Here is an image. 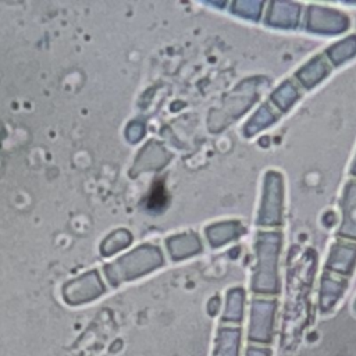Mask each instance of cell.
<instances>
[{
  "instance_id": "5bb4252c",
  "label": "cell",
  "mask_w": 356,
  "mask_h": 356,
  "mask_svg": "<svg viewBox=\"0 0 356 356\" xmlns=\"http://www.w3.org/2000/svg\"><path fill=\"white\" fill-rule=\"evenodd\" d=\"M245 300L246 293L242 288H232L227 293L225 309L221 317V321L225 324L239 325L245 314Z\"/></svg>"
},
{
  "instance_id": "ac0fdd59",
  "label": "cell",
  "mask_w": 356,
  "mask_h": 356,
  "mask_svg": "<svg viewBox=\"0 0 356 356\" xmlns=\"http://www.w3.org/2000/svg\"><path fill=\"white\" fill-rule=\"evenodd\" d=\"M218 306H220L218 298H213L211 302L209 303V313H210L211 316H214V314L218 312Z\"/></svg>"
},
{
  "instance_id": "4fadbf2b",
  "label": "cell",
  "mask_w": 356,
  "mask_h": 356,
  "mask_svg": "<svg viewBox=\"0 0 356 356\" xmlns=\"http://www.w3.org/2000/svg\"><path fill=\"white\" fill-rule=\"evenodd\" d=\"M102 292V285L95 277H85L83 280L72 282L65 289V299L68 303H81L86 302Z\"/></svg>"
},
{
  "instance_id": "3957f363",
  "label": "cell",
  "mask_w": 356,
  "mask_h": 356,
  "mask_svg": "<svg viewBox=\"0 0 356 356\" xmlns=\"http://www.w3.org/2000/svg\"><path fill=\"white\" fill-rule=\"evenodd\" d=\"M278 300L275 296L254 295L250 300L248 341L270 346L274 341Z\"/></svg>"
},
{
  "instance_id": "52a82bcc",
  "label": "cell",
  "mask_w": 356,
  "mask_h": 356,
  "mask_svg": "<svg viewBox=\"0 0 356 356\" xmlns=\"http://www.w3.org/2000/svg\"><path fill=\"white\" fill-rule=\"evenodd\" d=\"M341 221L337 238L356 241V178L350 177L342 189L339 199Z\"/></svg>"
},
{
  "instance_id": "277c9868",
  "label": "cell",
  "mask_w": 356,
  "mask_h": 356,
  "mask_svg": "<svg viewBox=\"0 0 356 356\" xmlns=\"http://www.w3.org/2000/svg\"><path fill=\"white\" fill-rule=\"evenodd\" d=\"M302 24L307 32L324 36H335L345 33L350 26L349 17L332 7L309 4L305 7Z\"/></svg>"
},
{
  "instance_id": "9c48e42d",
  "label": "cell",
  "mask_w": 356,
  "mask_h": 356,
  "mask_svg": "<svg viewBox=\"0 0 356 356\" xmlns=\"http://www.w3.org/2000/svg\"><path fill=\"white\" fill-rule=\"evenodd\" d=\"M334 70L331 63L327 60L324 53H318L307 60L296 72L293 74V79L305 89H313L318 83H321Z\"/></svg>"
},
{
  "instance_id": "8992f818",
  "label": "cell",
  "mask_w": 356,
  "mask_h": 356,
  "mask_svg": "<svg viewBox=\"0 0 356 356\" xmlns=\"http://www.w3.org/2000/svg\"><path fill=\"white\" fill-rule=\"evenodd\" d=\"M356 270V241L337 238L328 250L325 271L350 278Z\"/></svg>"
},
{
  "instance_id": "5b68a950",
  "label": "cell",
  "mask_w": 356,
  "mask_h": 356,
  "mask_svg": "<svg viewBox=\"0 0 356 356\" xmlns=\"http://www.w3.org/2000/svg\"><path fill=\"white\" fill-rule=\"evenodd\" d=\"M305 7L295 1H268L264 11V22L273 28L295 29L303 19Z\"/></svg>"
},
{
  "instance_id": "9a60e30c",
  "label": "cell",
  "mask_w": 356,
  "mask_h": 356,
  "mask_svg": "<svg viewBox=\"0 0 356 356\" xmlns=\"http://www.w3.org/2000/svg\"><path fill=\"white\" fill-rule=\"evenodd\" d=\"M280 117L281 113L270 102H264L248 121V125L245 128L246 135L252 136L254 134L263 132L266 128L271 127Z\"/></svg>"
},
{
  "instance_id": "ffe728a7",
  "label": "cell",
  "mask_w": 356,
  "mask_h": 356,
  "mask_svg": "<svg viewBox=\"0 0 356 356\" xmlns=\"http://www.w3.org/2000/svg\"><path fill=\"white\" fill-rule=\"evenodd\" d=\"M353 310L356 312V299H355V302H353Z\"/></svg>"
},
{
  "instance_id": "6da1fadb",
  "label": "cell",
  "mask_w": 356,
  "mask_h": 356,
  "mask_svg": "<svg viewBox=\"0 0 356 356\" xmlns=\"http://www.w3.org/2000/svg\"><path fill=\"white\" fill-rule=\"evenodd\" d=\"M284 236L280 229H260L254 241L250 289L254 295L277 296L281 289L280 256Z\"/></svg>"
},
{
  "instance_id": "30bf717a",
  "label": "cell",
  "mask_w": 356,
  "mask_h": 356,
  "mask_svg": "<svg viewBox=\"0 0 356 356\" xmlns=\"http://www.w3.org/2000/svg\"><path fill=\"white\" fill-rule=\"evenodd\" d=\"M241 327L234 324H224L217 330L213 356H241Z\"/></svg>"
},
{
  "instance_id": "e0dca14e",
  "label": "cell",
  "mask_w": 356,
  "mask_h": 356,
  "mask_svg": "<svg viewBox=\"0 0 356 356\" xmlns=\"http://www.w3.org/2000/svg\"><path fill=\"white\" fill-rule=\"evenodd\" d=\"M245 356H273V350L267 345L249 343L245 349Z\"/></svg>"
},
{
  "instance_id": "ba28073f",
  "label": "cell",
  "mask_w": 356,
  "mask_h": 356,
  "mask_svg": "<svg viewBox=\"0 0 356 356\" xmlns=\"http://www.w3.org/2000/svg\"><path fill=\"white\" fill-rule=\"evenodd\" d=\"M348 282L349 278L324 270L318 285V309L321 313H330L337 306L346 292Z\"/></svg>"
},
{
  "instance_id": "7a4b0ae2",
  "label": "cell",
  "mask_w": 356,
  "mask_h": 356,
  "mask_svg": "<svg viewBox=\"0 0 356 356\" xmlns=\"http://www.w3.org/2000/svg\"><path fill=\"white\" fill-rule=\"evenodd\" d=\"M284 177L277 170H268L263 178L261 197L257 213V224L261 227V229H278L284 220Z\"/></svg>"
},
{
  "instance_id": "2e32d148",
  "label": "cell",
  "mask_w": 356,
  "mask_h": 356,
  "mask_svg": "<svg viewBox=\"0 0 356 356\" xmlns=\"http://www.w3.org/2000/svg\"><path fill=\"white\" fill-rule=\"evenodd\" d=\"M238 13L246 18H252V19H259L264 11H266V1H241L236 4Z\"/></svg>"
},
{
  "instance_id": "7c38bea8",
  "label": "cell",
  "mask_w": 356,
  "mask_h": 356,
  "mask_svg": "<svg viewBox=\"0 0 356 356\" xmlns=\"http://www.w3.org/2000/svg\"><path fill=\"white\" fill-rule=\"evenodd\" d=\"M324 56L331 63V65L339 67L349 60L356 57V33H350L341 40L330 44L324 50Z\"/></svg>"
},
{
  "instance_id": "d6986e66",
  "label": "cell",
  "mask_w": 356,
  "mask_h": 356,
  "mask_svg": "<svg viewBox=\"0 0 356 356\" xmlns=\"http://www.w3.org/2000/svg\"><path fill=\"white\" fill-rule=\"evenodd\" d=\"M349 175L353 177V178H356V154H355L353 161H352V164H350V167H349Z\"/></svg>"
},
{
  "instance_id": "8fae6325",
  "label": "cell",
  "mask_w": 356,
  "mask_h": 356,
  "mask_svg": "<svg viewBox=\"0 0 356 356\" xmlns=\"http://www.w3.org/2000/svg\"><path fill=\"white\" fill-rule=\"evenodd\" d=\"M305 89L292 78L282 81L270 95L268 102L281 113L289 111L303 96Z\"/></svg>"
}]
</instances>
